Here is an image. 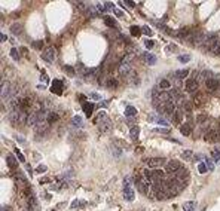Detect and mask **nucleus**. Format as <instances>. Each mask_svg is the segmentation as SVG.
<instances>
[{
  "instance_id": "1",
  "label": "nucleus",
  "mask_w": 220,
  "mask_h": 211,
  "mask_svg": "<svg viewBox=\"0 0 220 211\" xmlns=\"http://www.w3.org/2000/svg\"><path fill=\"white\" fill-rule=\"evenodd\" d=\"M98 128H100V131L101 132H110L112 131V128H113V125H112V121L107 118V115L104 113V112H100L98 113Z\"/></svg>"
},
{
  "instance_id": "2",
  "label": "nucleus",
  "mask_w": 220,
  "mask_h": 211,
  "mask_svg": "<svg viewBox=\"0 0 220 211\" xmlns=\"http://www.w3.org/2000/svg\"><path fill=\"white\" fill-rule=\"evenodd\" d=\"M135 184H137V190H138L140 193L147 195L149 187H150V184H152V183H150L147 178H144V177H143V174H141L140 177H135Z\"/></svg>"
},
{
  "instance_id": "3",
  "label": "nucleus",
  "mask_w": 220,
  "mask_h": 211,
  "mask_svg": "<svg viewBox=\"0 0 220 211\" xmlns=\"http://www.w3.org/2000/svg\"><path fill=\"white\" fill-rule=\"evenodd\" d=\"M134 196H135V193H134V189L131 187V177H127L124 180V198L131 202V201H134Z\"/></svg>"
},
{
  "instance_id": "4",
  "label": "nucleus",
  "mask_w": 220,
  "mask_h": 211,
  "mask_svg": "<svg viewBox=\"0 0 220 211\" xmlns=\"http://www.w3.org/2000/svg\"><path fill=\"white\" fill-rule=\"evenodd\" d=\"M144 162H146V165L149 168H159L162 165H167V162H165L164 158H150V159H146Z\"/></svg>"
},
{
  "instance_id": "5",
  "label": "nucleus",
  "mask_w": 220,
  "mask_h": 211,
  "mask_svg": "<svg viewBox=\"0 0 220 211\" xmlns=\"http://www.w3.org/2000/svg\"><path fill=\"white\" fill-rule=\"evenodd\" d=\"M180 168H181V165H180L178 161H168L167 165H165V172L167 174H173V172L176 174Z\"/></svg>"
},
{
  "instance_id": "6",
  "label": "nucleus",
  "mask_w": 220,
  "mask_h": 211,
  "mask_svg": "<svg viewBox=\"0 0 220 211\" xmlns=\"http://www.w3.org/2000/svg\"><path fill=\"white\" fill-rule=\"evenodd\" d=\"M42 60H45L46 63H54L55 61V49L54 48H48L42 52Z\"/></svg>"
},
{
  "instance_id": "7",
  "label": "nucleus",
  "mask_w": 220,
  "mask_h": 211,
  "mask_svg": "<svg viewBox=\"0 0 220 211\" xmlns=\"http://www.w3.org/2000/svg\"><path fill=\"white\" fill-rule=\"evenodd\" d=\"M205 86H207V89H208V92H216L217 89H219V81L217 79H214V78H210V79H207L205 81Z\"/></svg>"
},
{
  "instance_id": "8",
  "label": "nucleus",
  "mask_w": 220,
  "mask_h": 211,
  "mask_svg": "<svg viewBox=\"0 0 220 211\" xmlns=\"http://www.w3.org/2000/svg\"><path fill=\"white\" fill-rule=\"evenodd\" d=\"M184 89L187 91V92H195L196 89H198V82H196V79H187L186 82H184Z\"/></svg>"
},
{
  "instance_id": "9",
  "label": "nucleus",
  "mask_w": 220,
  "mask_h": 211,
  "mask_svg": "<svg viewBox=\"0 0 220 211\" xmlns=\"http://www.w3.org/2000/svg\"><path fill=\"white\" fill-rule=\"evenodd\" d=\"M51 91H52L54 94H57V95H61V94H63V82L58 81V79H55V81L52 82Z\"/></svg>"
},
{
  "instance_id": "10",
  "label": "nucleus",
  "mask_w": 220,
  "mask_h": 211,
  "mask_svg": "<svg viewBox=\"0 0 220 211\" xmlns=\"http://www.w3.org/2000/svg\"><path fill=\"white\" fill-rule=\"evenodd\" d=\"M187 177H189V169L184 168V167H181V168H180L176 172V178H177V180H181V181H184Z\"/></svg>"
},
{
  "instance_id": "11",
  "label": "nucleus",
  "mask_w": 220,
  "mask_h": 211,
  "mask_svg": "<svg viewBox=\"0 0 220 211\" xmlns=\"http://www.w3.org/2000/svg\"><path fill=\"white\" fill-rule=\"evenodd\" d=\"M6 162H7V167L10 169H16V167H18V162H16V159L9 153V155H6Z\"/></svg>"
},
{
  "instance_id": "12",
  "label": "nucleus",
  "mask_w": 220,
  "mask_h": 211,
  "mask_svg": "<svg viewBox=\"0 0 220 211\" xmlns=\"http://www.w3.org/2000/svg\"><path fill=\"white\" fill-rule=\"evenodd\" d=\"M141 57H143V60H144V61H146L147 64H150V66L156 63V57H155L153 54H149V52H143V55H141Z\"/></svg>"
},
{
  "instance_id": "13",
  "label": "nucleus",
  "mask_w": 220,
  "mask_h": 211,
  "mask_svg": "<svg viewBox=\"0 0 220 211\" xmlns=\"http://www.w3.org/2000/svg\"><path fill=\"white\" fill-rule=\"evenodd\" d=\"M82 109H84L85 115H87V116L89 118V116L92 115V112H94V104H92V103H89V101H87V103H84Z\"/></svg>"
},
{
  "instance_id": "14",
  "label": "nucleus",
  "mask_w": 220,
  "mask_h": 211,
  "mask_svg": "<svg viewBox=\"0 0 220 211\" xmlns=\"http://www.w3.org/2000/svg\"><path fill=\"white\" fill-rule=\"evenodd\" d=\"M87 13H88L91 18H97V16H98V9H97V6H94V4H89V3H88Z\"/></svg>"
},
{
  "instance_id": "15",
  "label": "nucleus",
  "mask_w": 220,
  "mask_h": 211,
  "mask_svg": "<svg viewBox=\"0 0 220 211\" xmlns=\"http://www.w3.org/2000/svg\"><path fill=\"white\" fill-rule=\"evenodd\" d=\"M196 210V202L195 201H187L183 204V211H195Z\"/></svg>"
},
{
  "instance_id": "16",
  "label": "nucleus",
  "mask_w": 220,
  "mask_h": 211,
  "mask_svg": "<svg viewBox=\"0 0 220 211\" xmlns=\"http://www.w3.org/2000/svg\"><path fill=\"white\" fill-rule=\"evenodd\" d=\"M58 113H55V112H49L48 113V119H46V124L48 125H51V124H54V122H57L58 121Z\"/></svg>"
},
{
  "instance_id": "17",
  "label": "nucleus",
  "mask_w": 220,
  "mask_h": 211,
  "mask_svg": "<svg viewBox=\"0 0 220 211\" xmlns=\"http://www.w3.org/2000/svg\"><path fill=\"white\" fill-rule=\"evenodd\" d=\"M27 124L31 125V127H36V125H37V112H33V113L28 115V121H27Z\"/></svg>"
},
{
  "instance_id": "18",
  "label": "nucleus",
  "mask_w": 220,
  "mask_h": 211,
  "mask_svg": "<svg viewBox=\"0 0 220 211\" xmlns=\"http://www.w3.org/2000/svg\"><path fill=\"white\" fill-rule=\"evenodd\" d=\"M125 116H127V118H134V116H137V109L132 107V106H127V109H125Z\"/></svg>"
},
{
  "instance_id": "19",
  "label": "nucleus",
  "mask_w": 220,
  "mask_h": 211,
  "mask_svg": "<svg viewBox=\"0 0 220 211\" xmlns=\"http://www.w3.org/2000/svg\"><path fill=\"white\" fill-rule=\"evenodd\" d=\"M170 94H171V97H173V100H174V101H181V100H183V94H181V92H180V91H178V89H171V92H170Z\"/></svg>"
},
{
  "instance_id": "20",
  "label": "nucleus",
  "mask_w": 220,
  "mask_h": 211,
  "mask_svg": "<svg viewBox=\"0 0 220 211\" xmlns=\"http://www.w3.org/2000/svg\"><path fill=\"white\" fill-rule=\"evenodd\" d=\"M173 121H174L176 124H181V121H183V112H181V110H176V112H174Z\"/></svg>"
},
{
  "instance_id": "21",
  "label": "nucleus",
  "mask_w": 220,
  "mask_h": 211,
  "mask_svg": "<svg viewBox=\"0 0 220 211\" xmlns=\"http://www.w3.org/2000/svg\"><path fill=\"white\" fill-rule=\"evenodd\" d=\"M190 131H192L190 124H183V125L180 127V132H181L183 135H190Z\"/></svg>"
},
{
  "instance_id": "22",
  "label": "nucleus",
  "mask_w": 220,
  "mask_h": 211,
  "mask_svg": "<svg viewBox=\"0 0 220 211\" xmlns=\"http://www.w3.org/2000/svg\"><path fill=\"white\" fill-rule=\"evenodd\" d=\"M189 75V70H186V69H183V70H177L174 72V76H176L177 79H184L186 76Z\"/></svg>"
},
{
  "instance_id": "23",
  "label": "nucleus",
  "mask_w": 220,
  "mask_h": 211,
  "mask_svg": "<svg viewBox=\"0 0 220 211\" xmlns=\"http://www.w3.org/2000/svg\"><path fill=\"white\" fill-rule=\"evenodd\" d=\"M181 158H183L184 161H192V159L195 158V155H193V152H192V150H184V152H183V155H181Z\"/></svg>"
},
{
  "instance_id": "24",
  "label": "nucleus",
  "mask_w": 220,
  "mask_h": 211,
  "mask_svg": "<svg viewBox=\"0 0 220 211\" xmlns=\"http://www.w3.org/2000/svg\"><path fill=\"white\" fill-rule=\"evenodd\" d=\"M130 33H131V36H140L143 31H141V27H138V25H131Z\"/></svg>"
},
{
  "instance_id": "25",
  "label": "nucleus",
  "mask_w": 220,
  "mask_h": 211,
  "mask_svg": "<svg viewBox=\"0 0 220 211\" xmlns=\"http://www.w3.org/2000/svg\"><path fill=\"white\" fill-rule=\"evenodd\" d=\"M217 137H219V135H217V132H214V131H210V132L205 135V140H207V141H216V140H219Z\"/></svg>"
},
{
  "instance_id": "26",
  "label": "nucleus",
  "mask_w": 220,
  "mask_h": 211,
  "mask_svg": "<svg viewBox=\"0 0 220 211\" xmlns=\"http://www.w3.org/2000/svg\"><path fill=\"white\" fill-rule=\"evenodd\" d=\"M72 122H73V125L78 128H81L84 125V119L81 118V116H73V119H72Z\"/></svg>"
},
{
  "instance_id": "27",
  "label": "nucleus",
  "mask_w": 220,
  "mask_h": 211,
  "mask_svg": "<svg viewBox=\"0 0 220 211\" xmlns=\"http://www.w3.org/2000/svg\"><path fill=\"white\" fill-rule=\"evenodd\" d=\"M104 22H106V25L107 27H116V21L112 18V16H104Z\"/></svg>"
},
{
  "instance_id": "28",
  "label": "nucleus",
  "mask_w": 220,
  "mask_h": 211,
  "mask_svg": "<svg viewBox=\"0 0 220 211\" xmlns=\"http://www.w3.org/2000/svg\"><path fill=\"white\" fill-rule=\"evenodd\" d=\"M138 134H140V128H138V127H132L131 131H130V135H131L132 140H137V138H138Z\"/></svg>"
},
{
  "instance_id": "29",
  "label": "nucleus",
  "mask_w": 220,
  "mask_h": 211,
  "mask_svg": "<svg viewBox=\"0 0 220 211\" xmlns=\"http://www.w3.org/2000/svg\"><path fill=\"white\" fill-rule=\"evenodd\" d=\"M10 30H12L13 34H21V33H22V27H21V24H13V25L10 27Z\"/></svg>"
},
{
  "instance_id": "30",
  "label": "nucleus",
  "mask_w": 220,
  "mask_h": 211,
  "mask_svg": "<svg viewBox=\"0 0 220 211\" xmlns=\"http://www.w3.org/2000/svg\"><path fill=\"white\" fill-rule=\"evenodd\" d=\"M106 85H107V88H116V86H118V81H116L115 78H107Z\"/></svg>"
},
{
  "instance_id": "31",
  "label": "nucleus",
  "mask_w": 220,
  "mask_h": 211,
  "mask_svg": "<svg viewBox=\"0 0 220 211\" xmlns=\"http://www.w3.org/2000/svg\"><path fill=\"white\" fill-rule=\"evenodd\" d=\"M183 106H184V113L187 115V116H190V113H192V106H190V103L189 101H183Z\"/></svg>"
},
{
  "instance_id": "32",
  "label": "nucleus",
  "mask_w": 220,
  "mask_h": 211,
  "mask_svg": "<svg viewBox=\"0 0 220 211\" xmlns=\"http://www.w3.org/2000/svg\"><path fill=\"white\" fill-rule=\"evenodd\" d=\"M15 180H16V181H19L21 184H24V186H27V180H25V177H24V175H22V174H21L19 171H18V174L15 175Z\"/></svg>"
},
{
  "instance_id": "33",
  "label": "nucleus",
  "mask_w": 220,
  "mask_h": 211,
  "mask_svg": "<svg viewBox=\"0 0 220 211\" xmlns=\"http://www.w3.org/2000/svg\"><path fill=\"white\" fill-rule=\"evenodd\" d=\"M211 158H213L216 162H219L220 161V149H213V150H211Z\"/></svg>"
},
{
  "instance_id": "34",
  "label": "nucleus",
  "mask_w": 220,
  "mask_h": 211,
  "mask_svg": "<svg viewBox=\"0 0 220 211\" xmlns=\"http://www.w3.org/2000/svg\"><path fill=\"white\" fill-rule=\"evenodd\" d=\"M189 33H190V30H189V28H181V30L177 33V36L183 39V37H189Z\"/></svg>"
},
{
  "instance_id": "35",
  "label": "nucleus",
  "mask_w": 220,
  "mask_h": 211,
  "mask_svg": "<svg viewBox=\"0 0 220 211\" xmlns=\"http://www.w3.org/2000/svg\"><path fill=\"white\" fill-rule=\"evenodd\" d=\"M10 57H12V60L18 61V60H19V52H18V49L12 48V49H10Z\"/></svg>"
},
{
  "instance_id": "36",
  "label": "nucleus",
  "mask_w": 220,
  "mask_h": 211,
  "mask_svg": "<svg viewBox=\"0 0 220 211\" xmlns=\"http://www.w3.org/2000/svg\"><path fill=\"white\" fill-rule=\"evenodd\" d=\"M198 171H199V174H205L208 168H207V165H205V162H201V164H198Z\"/></svg>"
},
{
  "instance_id": "37",
  "label": "nucleus",
  "mask_w": 220,
  "mask_h": 211,
  "mask_svg": "<svg viewBox=\"0 0 220 211\" xmlns=\"http://www.w3.org/2000/svg\"><path fill=\"white\" fill-rule=\"evenodd\" d=\"M159 86H161L162 89H168V88L171 86V84H170L167 79H162V81H159Z\"/></svg>"
},
{
  "instance_id": "38",
  "label": "nucleus",
  "mask_w": 220,
  "mask_h": 211,
  "mask_svg": "<svg viewBox=\"0 0 220 211\" xmlns=\"http://www.w3.org/2000/svg\"><path fill=\"white\" fill-rule=\"evenodd\" d=\"M85 204H87L85 201H78V199H76V201H73V202H72V208H78V207H84Z\"/></svg>"
},
{
  "instance_id": "39",
  "label": "nucleus",
  "mask_w": 220,
  "mask_h": 211,
  "mask_svg": "<svg viewBox=\"0 0 220 211\" xmlns=\"http://www.w3.org/2000/svg\"><path fill=\"white\" fill-rule=\"evenodd\" d=\"M15 155H16V158L19 159V162H25V158H24V155L21 153L19 149H15Z\"/></svg>"
},
{
  "instance_id": "40",
  "label": "nucleus",
  "mask_w": 220,
  "mask_h": 211,
  "mask_svg": "<svg viewBox=\"0 0 220 211\" xmlns=\"http://www.w3.org/2000/svg\"><path fill=\"white\" fill-rule=\"evenodd\" d=\"M207 119H208V115H198V116H196V122H199V124L205 122Z\"/></svg>"
},
{
  "instance_id": "41",
  "label": "nucleus",
  "mask_w": 220,
  "mask_h": 211,
  "mask_svg": "<svg viewBox=\"0 0 220 211\" xmlns=\"http://www.w3.org/2000/svg\"><path fill=\"white\" fill-rule=\"evenodd\" d=\"M178 61L180 63H189L190 61V55H180L178 57Z\"/></svg>"
},
{
  "instance_id": "42",
  "label": "nucleus",
  "mask_w": 220,
  "mask_h": 211,
  "mask_svg": "<svg viewBox=\"0 0 220 211\" xmlns=\"http://www.w3.org/2000/svg\"><path fill=\"white\" fill-rule=\"evenodd\" d=\"M95 6H97V9H98V12H101V13L107 10V9H106V6H104V3H97Z\"/></svg>"
},
{
  "instance_id": "43",
  "label": "nucleus",
  "mask_w": 220,
  "mask_h": 211,
  "mask_svg": "<svg viewBox=\"0 0 220 211\" xmlns=\"http://www.w3.org/2000/svg\"><path fill=\"white\" fill-rule=\"evenodd\" d=\"M205 165H207L208 171H213V169H214V164H213V161H210V159L205 161Z\"/></svg>"
},
{
  "instance_id": "44",
  "label": "nucleus",
  "mask_w": 220,
  "mask_h": 211,
  "mask_svg": "<svg viewBox=\"0 0 220 211\" xmlns=\"http://www.w3.org/2000/svg\"><path fill=\"white\" fill-rule=\"evenodd\" d=\"M141 31H143L146 36H152V33H153V31H152L149 27H141Z\"/></svg>"
},
{
  "instance_id": "45",
  "label": "nucleus",
  "mask_w": 220,
  "mask_h": 211,
  "mask_svg": "<svg viewBox=\"0 0 220 211\" xmlns=\"http://www.w3.org/2000/svg\"><path fill=\"white\" fill-rule=\"evenodd\" d=\"M42 46H43V42H40V40L33 42V48H34V49H42Z\"/></svg>"
},
{
  "instance_id": "46",
  "label": "nucleus",
  "mask_w": 220,
  "mask_h": 211,
  "mask_svg": "<svg viewBox=\"0 0 220 211\" xmlns=\"http://www.w3.org/2000/svg\"><path fill=\"white\" fill-rule=\"evenodd\" d=\"M153 45H155V43H153V40H152V39H147V40L144 42V46H146L147 49H150V48H153Z\"/></svg>"
},
{
  "instance_id": "47",
  "label": "nucleus",
  "mask_w": 220,
  "mask_h": 211,
  "mask_svg": "<svg viewBox=\"0 0 220 211\" xmlns=\"http://www.w3.org/2000/svg\"><path fill=\"white\" fill-rule=\"evenodd\" d=\"M104 6H106L107 10H115V6H113V3H110V1H106Z\"/></svg>"
},
{
  "instance_id": "48",
  "label": "nucleus",
  "mask_w": 220,
  "mask_h": 211,
  "mask_svg": "<svg viewBox=\"0 0 220 211\" xmlns=\"http://www.w3.org/2000/svg\"><path fill=\"white\" fill-rule=\"evenodd\" d=\"M155 132H161V134H168L170 131L167 128H155Z\"/></svg>"
},
{
  "instance_id": "49",
  "label": "nucleus",
  "mask_w": 220,
  "mask_h": 211,
  "mask_svg": "<svg viewBox=\"0 0 220 211\" xmlns=\"http://www.w3.org/2000/svg\"><path fill=\"white\" fill-rule=\"evenodd\" d=\"M202 100H204V98H202V95H199V97H198V98H196V97H195V98H193V103H195V104H198V106H199V104H202Z\"/></svg>"
},
{
  "instance_id": "50",
  "label": "nucleus",
  "mask_w": 220,
  "mask_h": 211,
  "mask_svg": "<svg viewBox=\"0 0 220 211\" xmlns=\"http://www.w3.org/2000/svg\"><path fill=\"white\" fill-rule=\"evenodd\" d=\"M64 69H66V72H67V73H70V75H75V69H73L72 66H66Z\"/></svg>"
},
{
  "instance_id": "51",
  "label": "nucleus",
  "mask_w": 220,
  "mask_h": 211,
  "mask_svg": "<svg viewBox=\"0 0 220 211\" xmlns=\"http://www.w3.org/2000/svg\"><path fill=\"white\" fill-rule=\"evenodd\" d=\"M89 97H91V98H94V100H101V95H98L97 92H91V94H89Z\"/></svg>"
},
{
  "instance_id": "52",
  "label": "nucleus",
  "mask_w": 220,
  "mask_h": 211,
  "mask_svg": "<svg viewBox=\"0 0 220 211\" xmlns=\"http://www.w3.org/2000/svg\"><path fill=\"white\" fill-rule=\"evenodd\" d=\"M112 153H113L115 156H121V150H119L118 147H113V149H112Z\"/></svg>"
},
{
  "instance_id": "53",
  "label": "nucleus",
  "mask_w": 220,
  "mask_h": 211,
  "mask_svg": "<svg viewBox=\"0 0 220 211\" xmlns=\"http://www.w3.org/2000/svg\"><path fill=\"white\" fill-rule=\"evenodd\" d=\"M36 171H37V172H45V171H46V167H45V165H39V167L36 168Z\"/></svg>"
},
{
  "instance_id": "54",
  "label": "nucleus",
  "mask_w": 220,
  "mask_h": 211,
  "mask_svg": "<svg viewBox=\"0 0 220 211\" xmlns=\"http://www.w3.org/2000/svg\"><path fill=\"white\" fill-rule=\"evenodd\" d=\"M125 4H128V6H130V7H135V3H134V1H131V0H125Z\"/></svg>"
},
{
  "instance_id": "55",
  "label": "nucleus",
  "mask_w": 220,
  "mask_h": 211,
  "mask_svg": "<svg viewBox=\"0 0 220 211\" xmlns=\"http://www.w3.org/2000/svg\"><path fill=\"white\" fill-rule=\"evenodd\" d=\"M113 12H115V15H116V16H124V12H121V10H118V9H115Z\"/></svg>"
},
{
  "instance_id": "56",
  "label": "nucleus",
  "mask_w": 220,
  "mask_h": 211,
  "mask_svg": "<svg viewBox=\"0 0 220 211\" xmlns=\"http://www.w3.org/2000/svg\"><path fill=\"white\" fill-rule=\"evenodd\" d=\"M16 140H18L19 143H25V140H24L22 137H19V135H16Z\"/></svg>"
},
{
  "instance_id": "57",
  "label": "nucleus",
  "mask_w": 220,
  "mask_h": 211,
  "mask_svg": "<svg viewBox=\"0 0 220 211\" xmlns=\"http://www.w3.org/2000/svg\"><path fill=\"white\" fill-rule=\"evenodd\" d=\"M0 37H1V42H6V40H7V37H6V36H4V34H1V36H0Z\"/></svg>"
},
{
  "instance_id": "58",
  "label": "nucleus",
  "mask_w": 220,
  "mask_h": 211,
  "mask_svg": "<svg viewBox=\"0 0 220 211\" xmlns=\"http://www.w3.org/2000/svg\"><path fill=\"white\" fill-rule=\"evenodd\" d=\"M48 181H49L48 178H40V184H42V183H48Z\"/></svg>"
},
{
  "instance_id": "59",
  "label": "nucleus",
  "mask_w": 220,
  "mask_h": 211,
  "mask_svg": "<svg viewBox=\"0 0 220 211\" xmlns=\"http://www.w3.org/2000/svg\"><path fill=\"white\" fill-rule=\"evenodd\" d=\"M40 79H42V81H43V82H46V81H48V78H46V76H45V75H43V76H42V78H40Z\"/></svg>"
},
{
  "instance_id": "60",
  "label": "nucleus",
  "mask_w": 220,
  "mask_h": 211,
  "mask_svg": "<svg viewBox=\"0 0 220 211\" xmlns=\"http://www.w3.org/2000/svg\"><path fill=\"white\" fill-rule=\"evenodd\" d=\"M1 211H9V207H1Z\"/></svg>"
}]
</instances>
